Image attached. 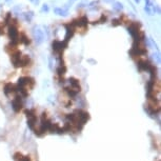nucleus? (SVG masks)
<instances>
[{"label":"nucleus","mask_w":161,"mask_h":161,"mask_svg":"<svg viewBox=\"0 0 161 161\" xmlns=\"http://www.w3.org/2000/svg\"><path fill=\"white\" fill-rule=\"evenodd\" d=\"M140 1H141V0H135V2H136V3H139Z\"/></svg>","instance_id":"25"},{"label":"nucleus","mask_w":161,"mask_h":161,"mask_svg":"<svg viewBox=\"0 0 161 161\" xmlns=\"http://www.w3.org/2000/svg\"><path fill=\"white\" fill-rule=\"evenodd\" d=\"M21 17L25 20L26 22H31L32 19H33V17H34V13L32 12V11H30V12L21 13Z\"/></svg>","instance_id":"13"},{"label":"nucleus","mask_w":161,"mask_h":161,"mask_svg":"<svg viewBox=\"0 0 161 161\" xmlns=\"http://www.w3.org/2000/svg\"><path fill=\"white\" fill-rule=\"evenodd\" d=\"M54 13L56 15H59V16H66L69 14V9H64V7H55Z\"/></svg>","instance_id":"12"},{"label":"nucleus","mask_w":161,"mask_h":161,"mask_svg":"<svg viewBox=\"0 0 161 161\" xmlns=\"http://www.w3.org/2000/svg\"><path fill=\"white\" fill-rule=\"evenodd\" d=\"M9 39L12 40V43L14 44H18L19 41V32L17 31V28L16 26H9Z\"/></svg>","instance_id":"4"},{"label":"nucleus","mask_w":161,"mask_h":161,"mask_svg":"<svg viewBox=\"0 0 161 161\" xmlns=\"http://www.w3.org/2000/svg\"><path fill=\"white\" fill-rule=\"evenodd\" d=\"M98 1H93V2L90 3V7H94V4H97Z\"/></svg>","instance_id":"23"},{"label":"nucleus","mask_w":161,"mask_h":161,"mask_svg":"<svg viewBox=\"0 0 161 161\" xmlns=\"http://www.w3.org/2000/svg\"><path fill=\"white\" fill-rule=\"evenodd\" d=\"M31 1H33V0H31Z\"/></svg>","instance_id":"27"},{"label":"nucleus","mask_w":161,"mask_h":161,"mask_svg":"<svg viewBox=\"0 0 161 161\" xmlns=\"http://www.w3.org/2000/svg\"><path fill=\"white\" fill-rule=\"evenodd\" d=\"M9 1H11V0H7V2H9Z\"/></svg>","instance_id":"26"},{"label":"nucleus","mask_w":161,"mask_h":161,"mask_svg":"<svg viewBox=\"0 0 161 161\" xmlns=\"http://www.w3.org/2000/svg\"><path fill=\"white\" fill-rule=\"evenodd\" d=\"M12 107L15 113H19L22 109V97L20 95H16L12 101Z\"/></svg>","instance_id":"5"},{"label":"nucleus","mask_w":161,"mask_h":161,"mask_svg":"<svg viewBox=\"0 0 161 161\" xmlns=\"http://www.w3.org/2000/svg\"><path fill=\"white\" fill-rule=\"evenodd\" d=\"M33 35H34V39H35L36 43L38 45L43 43V41L45 40V35H44V32L42 31V28L40 26H35L33 28Z\"/></svg>","instance_id":"2"},{"label":"nucleus","mask_w":161,"mask_h":161,"mask_svg":"<svg viewBox=\"0 0 161 161\" xmlns=\"http://www.w3.org/2000/svg\"><path fill=\"white\" fill-rule=\"evenodd\" d=\"M67 83H69V86H67L69 88H72V90L76 91V92H78V93L80 92L81 90L80 83H79V81L76 78H73V77L69 78L67 79Z\"/></svg>","instance_id":"7"},{"label":"nucleus","mask_w":161,"mask_h":161,"mask_svg":"<svg viewBox=\"0 0 161 161\" xmlns=\"http://www.w3.org/2000/svg\"><path fill=\"white\" fill-rule=\"evenodd\" d=\"M35 84V80L31 77H21L19 78L17 88H24V90L28 91V88H32Z\"/></svg>","instance_id":"1"},{"label":"nucleus","mask_w":161,"mask_h":161,"mask_svg":"<svg viewBox=\"0 0 161 161\" xmlns=\"http://www.w3.org/2000/svg\"><path fill=\"white\" fill-rule=\"evenodd\" d=\"M153 59H156L157 63H160V56H159V54H153Z\"/></svg>","instance_id":"20"},{"label":"nucleus","mask_w":161,"mask_h":161,"mask_svg":"<svg viewBox=\"0 0 161 161\" xmlns=\"http://www.w3.org/2000/svg\"><path fill=\"white\" fill-rule=\"evenodd\" d=\"M30 63V57L28 55H22L21 58H20V61H19V67L20 66H26Z\"/></svg>","instance_id":"14"},{"label":"nucleus","mask_w":161,"mask_h":161,"mask_svg":"<svg viewBox=\"0 0 161 161\" xmlns=\"http://www.w3.org/2000/svg\"><path fill=\"white\" fill-rule=\"evenodd\" d=\"M21 56L22 55H21V52H20V51H15L13 54H11V60H12L15 67H19V61H20Z\"/></svg>","instance_id":"9"},{"label":"nucleus","mask_w":161,"mask_h":161,"mask_svg":"<svg viewBox=\"0 0 161 161\" xmlns=\"http://www.w3.org/2000/svg\"><path fill=\"white\" fill-rule=\"evenodd\" d=\"M26 118H28V125L31 130H35L36 122H37V117H36V114L34 112V110H26L25 111Z\"/></svg>","instance_id":"3"},{"label":"nucleus","mask_w":161,"mask_h":161,"mask_svg":"<svg viewBox=\"0 0 161 161\" xmlns=\"http://www.w3.org/2000/svg\"><path fill=\"white\" fill-rule=\"evenodd\" d=\"M40 11H41V13H47L50 11V7H49V5L44 3V4H42V7H41Z\"/></svg>","instance_id":"19"},{"label":"nucleus","mask_w":161,"mask_h":161,"mask_svg":"<svg viewBox=\"0 0 161 161\" xmlns=\"http://www.w3.org/2000/svg\"><path fill=\"white\" fill-rule=\"evenodd\" d=\"M22 156H23V155H21L20 153H16V154L14 155V160H15V161H18L19 159L21 158Z\"/></svg>","instance_id":"21"},{"label":"nucleus","mask_w":161,"mask_h":161,"mask_svg":"<svg viewBox=\"0 0 161 161\" xmlns=\"http://www.w3.org/2000/svg\"><path fill=\"white\" fill-rule=\"evenodd\" d=\"M19 41H20V42H22L23 44H25V45H28V44H30V42H31V40L28 39V36H26L25 34H23V33L19 36Z\"/></svg>","instance_id":"15"},{"label":"nucleus","mask_w":161,"mask_h":161,"mask_svg":"<svg viewBox=\"0 0 161 161\" xmlns=\"http://www.w3.org/2000/svg\"><path fill=\"white\" fill-rule=\"evenodd\" d=\"M72 1H73V0H72Z\"/></svg>","instance_id":"28"},{"label":"nucleus","mask_w":161,"mask_h":161,"mask_svg":"<svg viewBox=\"0 0 161 161\" xmlns=\"http://www.w3.org/2000/svg\"><path fill=\"white\" fill-rule=\"evenodd\" d=\"M65 28H66V33H65V37H64L63 42L67 44V43H69V40L73 37L74 33H75V28H74L71 23H69V24H66L65 25Z\"/></svg>","instance_id":"8"},{"label":"nucleus","mask_w":161,"mask_h":161,"mask_svg":"<svg viewBox=\"0 0 161 161\" xmlns=\"http://www.w3.org/2000/svg\"><path fill=\"white\" fill-rule=\"evenodd\" d=\"M152 64L149 63V62L145 61V60H140L139 62H138V70L139 71H149V66H151Z\"/></svg>","instance_id":"11"},{"label":"nucleus","mask_w":161,"mask_h":161,"mask_svg":"<svg viewBox=\"0 0 161 161\" xmlns=\"http://www.w3.org/2000/svg\"><path fill=\"white\" fill-rule=\"evenodd\" d=\"M121 23H122V22H121V19H113V20H112V25L114 26H118L120 25Z\"/></svg>","instance_id":"18"},{"label":"nucleus","mask_w":161,"mask_h":161,"mask_svg":"<svg viewBox=\"0 0 161 161\" xmlns=\"http://www.w3.org/2000/svg\"><path fill=\"white\" fill-rule=\"evenodd\" d=\"M113 9L116 11V12H121L123 9V4L119 1H116V2L113 4Z\"/></svg>","instance_id":"17"},{"label":"nucleus","mask_w":161,"mask_h":161,"mask_svg":"<svg viewBox=\"0 0 161 161\" xmlns=\"http://www.w3.org/2000/svg\"><path fill=\"white\" fill-rule=\"evenodd\" d=\"M3 92H4V94L7 95V96H9V95L12 94V93H16L17 88H16V86H15L14 84H12V83H7V84L4 85Z\"/></svg>","instance_id":"10"},{"label":"nucleus","mask_w":161,"mask_h":161,"mask_svg":"<svg viewBox=\"0 0 161 161\" xmlns=\"http://www.w3.org/2000/svg\"><path fill=\"white\" fill-rule=\"evenodd\" d=\"M66 43H64L63 41H59V40H55L53 42V51H54L56 54H58L60 56L61 53L63 52V50L66 47Z\"/></svg>","instance_id":"6"},{"label":"nucleus","mask_w":161,"mask_h":161,"mask_svg":"<svg viewBox=\"0 0 161 161\" xmlns=\"http://www.w3.org/2000/svg\"><path fill=\"white\" fill-rule=\"evenodd\" d=\"M57 73H58V75L61 77V76H63L64 74H65V72H66V67L64 66V64H59V66L57 67Z\"/></svg>","instance_id":"16"},{"label":"nucleus","mask_w":161,"mask_h":161,"mask_svg":"<svg viewBox=\"0 0 161 161\" xmlns=\"http://www.w3.org/2000/svg\"><path fill=\"white\" fill-rule=\"evenodd\" d=\"M18 161H31V159L28 158V156H22V157H21V158L19 159V160H18Z\"/></svg>","instance_id":"22"},{"label":"nucleus","mask_w":161,"mask_h":161,"mask_svg":"<svg viewBox=\"0 0 161 161\" xmlns=\"http://www.w3.org/2000/svg\"><path fill=\"white\" fill-rule=\"evenodd\" d=\"M113 1H115V0H104V2L107 3H113Z\"/></svg>","instance_id":"24"}]
</instances>
